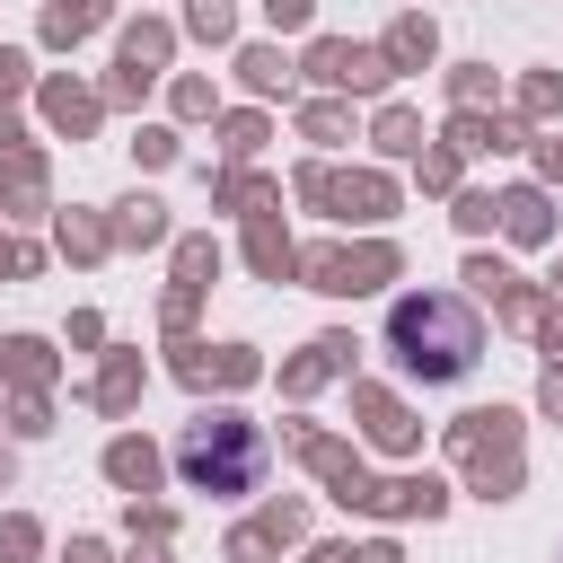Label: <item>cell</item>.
<instances>
[{
    "label": "cell",
    "mask_w": 563,
    "mask_h": 563,
    "mask_svg": "<svg viewBox=\"0 0 563 563\" xmlns=\"http://www.w3.org/2000/svg\"><path fill=\"white\" fill-rule=\"evenodd\" d=\"M387 361H396V378L457 387L484 361V317L466 299H449V290H413V299L387 308Z\"/></svg>",
    "instance_id": "6da1fadb"
},
{
    "label": "cell",
    "mask_w": 563,
    "mask_h": 563,
    "mask_svg": "<svg viewBox=\"0 0 563 563\" xmlns=\"http://www.w3.org/2000/svg\"><path fill=\"white\" fill-rule=\"evenodd\" d=\"M176 475L194 493H255L264 484V431L238 422V413H202L176 440Z\"/></svg>",
    "instance_id": "7a4b0ae2"
}]
</instances>
